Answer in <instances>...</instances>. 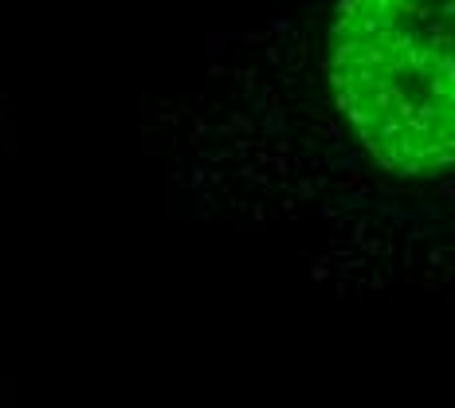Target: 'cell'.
Listing matches in <instances>:
<instances>
[{
	"label": "cell",
	"instance_id": "cell-1",
	"mask_svg": "<svg viewBox=\"0 0 455 408\" xmlns=\"http://www.w3.org/2000/svg\"><path fill=\"white\" fill-rule=\"evenodd\" d=\"M326 79L377 165H455V0H337Z\"/></svg>",
	"mask_w": 455,
	"mask_h": 408
}]
</instances>
